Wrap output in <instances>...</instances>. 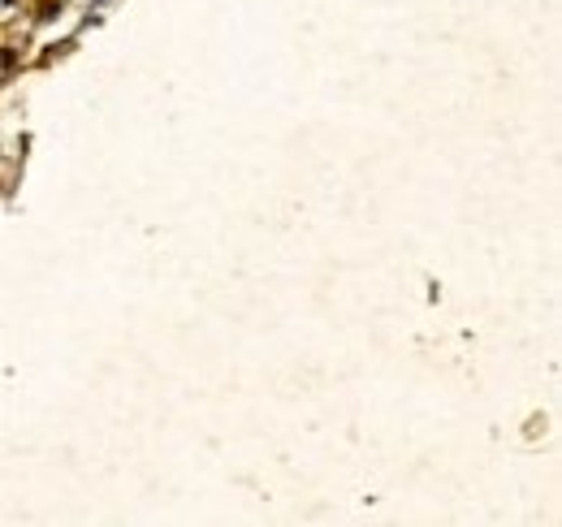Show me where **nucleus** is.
Listing matches in <instances>:
<instances>
[]
</instances>
